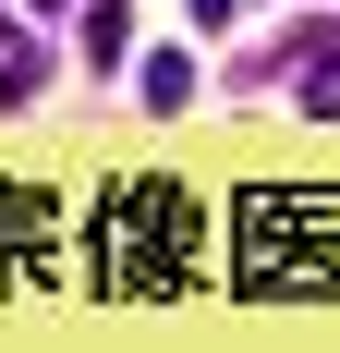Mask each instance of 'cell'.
Segmentation results:
<instances>
[{"instance_id": "5", "label": "cell", "mask_w": 340, "mask_h": 353, "mask_svg": "<svg viewBox=\"0 0 340 353\" xmlns=\"http://www.w3.org/2000/svg\"><path fill=\"white\" fill-rule=\"evenodd\" d=\"M36 12H61V0H36Z\"/></svg>"}, {"instance_id": "3", "label": "cell", "mask_w": 340, "mask_h": 353, "mask_svg": "<svg viewBox=\"0 0 340 353\" xmlns=\"http://www.w3.org/2000/svg\"><path fill=\"white\" fill-rule=\"evenodd\" d=\"M49 244H61V219L36 183H0V292H36L49 281Z\"/></svg>"}, {"instance_id": "1", "label": "cell", "mask_w": 340, "mask_h": 353, "mask_svg": "<svg viewBox=\"0 0 340 353\" xmlns=\"http://www.w3.org/2000/svg\"><path fill=\"white\" fill-rule=\"evenodd\" d=\"M231 292H255V305H328L340 292V195L255 183L231 208Z\"/></svg>"}, {"instance_id": "2", "label": "cell", "mask_w": 340, "mask_h": 353, "mask_svg": "<svg viewBox=\"0 0 340 353\" xmlns=\"http://www.w3.org/2000/svg\"><path fill=\"white\" fill-rule=\"evenodd\" d=\"M85 244H98L85 268H98L109 305H170V292L195 281V195L122 171V183L98 195V219H85Z\"/></svg>"}, {"instance_id": "4", "label": "cell", "mask_w": 340, "mask_h": 353, "mask_svg": "<svg viewBox=\"0 0 340 353\" xmlns=\"http://www.w3.org/2000/svg\"><path fill=\"white\" fill-rule=\"evenodd\" d=\"M85 49H98V61H109V49H134V12H122V0H98V12H85Z\"/></svg>"}]
</instances>
